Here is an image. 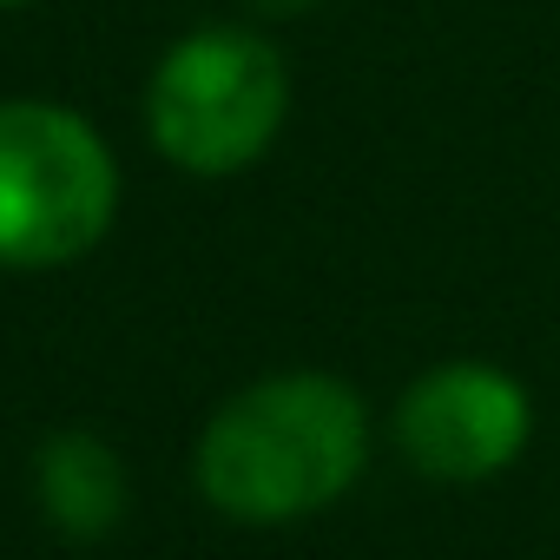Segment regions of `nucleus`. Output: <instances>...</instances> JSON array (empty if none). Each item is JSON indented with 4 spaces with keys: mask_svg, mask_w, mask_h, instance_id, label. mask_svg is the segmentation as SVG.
I'll use <instances>...</instances> for the list:
<instances>
[{
    "mask_svg": "<svg viewBox=\"0 0 560 560\" xmlns=\"http://www.w3.org/2000/svg\"><path fill=\"white\" fill-rule=\"evenodd\" d=\"M370 402L330 370H277L244 383L198 435V494L244 521L284 527L337 508L370 468Z\"/></svg>",
    "mask_w": 560,
    "mask_h": 560,
    "instance_id": "nucleus-1",
    "label": "nucleus"
},
{
    "mask_svg": "<svg viewBox=\"0 0 560 560\" xmlns=\"http://www.w3.org/2000/svg\"><path fill=\"white\" fill-rule=\"evenodd\" d=\"M284 119L291 67L257 27H198L172 40L145 86L152 145L191 178H231L257 165Z\"/></svg>",
    "mask_w": 560,
    "mask_h": 560,
    "instance_id": "nucleus-2",
    "label": "nucleus"
},
{
    "mask_svg": "<svg viewBox=\"0 0 560 560\" xmlns=\"http://www.w3.org/2000/svg\"><path fill=\"white\" fill-rule=\"evenodd\" d=\"M119 211L113 145L54 100H0V270H60Z\"/></svg>",
    "mask_w": 560,
    "mask_h": 560,
    "instance_id": "nucleus-3",
    "label": "nucleus"
},
{
    "mask_svg": "<svg viewBox=\"0 0 560 560\" xmlns=\"http://www.w3.org/2000/svg\"><path fill=\"white\" fill-rule=\"evenodd\" d=\"M396 455L442 488H481L534 448V396L508 363L448 357L409 376L389 409Z\"/></svg>",
    "mask_w": 560,
    "mask_h": 560,
    "instance_id": "nucleus-4",
    "label": "nucleus"
},
{
    "mask_svg": "<svg viewBox=\"0 0 560 560\" xmlns=\"http://www.w3.org/2000/svg\"><path fill=\"white\" fill-rule=\"evenodd\" d=\"M34 488L67 540H106L126 521V462L93 429H60L34 455Z\"/></svg>",
    "mask_w": 560,
    "mask_h": 560,
    "instance_id": "nucleus-5",
    "label": "nucleus"
},
{
    "mask_svg": "<svg viewBox=\"0 0 560 560\" xmlns=\"http://www.w3.org/2000/svg\"><path fill=\"white\" fill-rule=\"evenodd\" d=\"M264 14H277V21H291V14H311V8H324V0H257Z\"/></svg>",
    "mask_w": 560,
    "mask_h": 560,
    "instance_id": "nucleus-6",
    "label": "nucleus"
},
{
    "mask_svg": "<svg viewBox=\"0 0 560 560\" xmlns=\"http://www.w3.org/2000/svg\"><path fill=\"white\" fill-rule=\"evenodd\" d=\"M0 8H21V0H0Z\"/></svg>",
    "mask_w": 560,
    "mask_h": 560,
    "instance_id": "nucleus-7",
    "label": "nucleus"
}]
</instances>
